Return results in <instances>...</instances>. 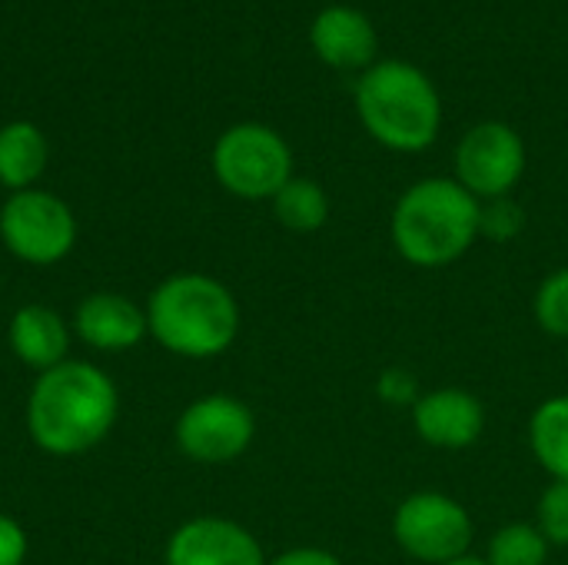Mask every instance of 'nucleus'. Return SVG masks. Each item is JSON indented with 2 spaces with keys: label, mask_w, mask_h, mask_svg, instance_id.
Listing matches in <instances>:
<instances>
[{
  "label": "nucleus",
  "mask_w": 568,
  "mask_h": 565,
  "mask_svg": "<svg viewBox=\"0 0 568 565\" xmlns=\"http://www.w3.org/2000/svg\"><path fill=\"white\" fill-rule=\"evenodd\" d=\"M526 173V143L503 120H483L463 133L453 153V180L479 203L513 196Z\"/></svg>",
  "instance_id": "6e6552de"
},
{
  "label": "nucleus",
  "mask_w": 568,
  "mask_h": 565,
  "mask_svg": "<svg viewBox=\"0 0 568 565\" xmlns=\"http://www.w3.org/2000/svg\"><path fill=\"white\" fill-rule=\"evenodd\" d=\"M10 350L20 363L47 373L60 363H67L70 350V330L60 313L50 306L30 303L20 306L10 320Z\"/></svg>",
  "instance_id": "4468645a"
},
{
  "label": "nucleus",
  "mask_w": 568,
  "mask_h": 565,
  "mask_svg": "<svg viewBox=\"0 0 568 565\" xmlns=\"http://www.w3.org/2000/svg\"><path fill=\"white\" fill-rule=\"evenodd\" d=\"M0 240L17 260L53 266L77 243V216L53 193L20 190L0 210Z\"/></svg>",
  "instance_id": "0eeeda50"
},
{
  "label": "nucleus",
  "mask_w": 568,
  "mask_h": 565,
  "mask_svg": "<svg viewBox=\"0 0 568 565\" xmlns=\"http://www.w3.org/2000/svg\"><path fill=\"white\" fill-rule=\"evenodd\" d=\"M483 203L453 176H426L406 186L389 216L396 253L419 270L463 260L479 240Z\"/></svg>",
  "instance_id": "f03ea898"
},
{
  "label": "nucleus",
  "mask_w": 568,
  "mask_h": 565,
  "mask_svg": "<svg viewBox=\"0 0 568 565\" xmlns=\"http://www.w3.org/2000/svg\"><path fill=\"white\" fill-rule=\"evenodd\" d=\"M529 450L552 483H568V393L549 396L532 410Z\"/></svg>",
  "instance_id": "2eb2a0df"
},
{
  "label": "nucleus",
  "mask_w": 568,
  "mask_h": 565,
  "mask_svg": "<svg viewBox=\"0 0 568 565\" xmlns=\"http://www.w3.org/2000/svg\"><path fill=\"white\" fill-rule=\"evenodd\" d=\"M120 413L113 380L83 360H67L33 383L27 403L30 440L60 460L90 453L106 440Z\"/></svg>",
  "instance_id": "f257e3e1"
},
{
  "label": "nucleus",
  "mask_w": 568,
  "mask_h": 565,
  "mask_svg": "<svg viewBox=\"0 0 568 565\" xmlns=\"http://www.w3.org/2000/svg\"><path fill=\"white\" fill-rule=\"evenodd\" d=\"M446 565H489V563H486L483 556H473V553H469V556H459V559H453V563H446Z\"/></svg>",
  "instance_id": "393cba45"
},
{
  "label": "nucleus",
  "mask_w": 568,
  "mask_h": 565,
  "mask_svg": "<svg viewBox=\"0 0 568 565\" xmlns=\"http://www.w3.org/2000/svg\"><path fill=\"white\" fill-rule=\"evenodd\" d=\"M526 230V210L513 196L486 200L479 213V236L493 243H509Z\"/></svg>",
  "instance_id": "aec40b11"
},
{
  "label": "nucleus",
  "mask_w": 568,
  "mask_h": 565,
  "mask_svg": "<svg viewBox=\"0 0 568 565\" xmlns=\"http://www.w3.org/2000/svg\"><path fill=\"white\" fill-rule=\"evenodd\" d=\"M266 565H346L336 553L329 549H320V546H296V549H286L280 553L276 559H270Z\"/></svg>",
  "instance_id": "b1692460"
},
{
  "label": "nucleus",
  "mask_w": 568,
  "mask_h": 565,
  "mask_svg": "<svg viewBox=\"0 0 568 565\" xmlns=\"http://www.w3.org/2000/svg\"><path fill=\"white\" fill-rule=\"evenodd\" d=\"M273 216L293 233H316L329 220V196L316 180L293 176L273 196Z\"/></svg>",
  "instance_id": "f3484780"
},
{
  "label": "nucleus",
  "mask_w": 568,
  "mask_h": 565,
  "mask_svg": "<svg viewBox=\"0 0 568 565\" xmlns=\"http://www.w3.org/2000/svg\"><path fill=\"white\" fill-rule=\"evenodd\" d=\"M47 167V140L33 123H7L0 130V183L13 193L30 190Z\"/></svg>",
  "instance_id": "dca6fc26"
},
{
  "label": "nucleus",
  "mask_w": 568,
  "mask_h": 565,
  "mask_svg": "<svg viewBox=\"0 0 568 565\" xmlns=\"http://www.w3.org/2000/svg\"><path fill=\"white\" fill-rule=\"evenodd\" d=\"M356 113L366 133L393 153H423L443 127L436 83L406 60H376L359 73Z\"/></svg>",
  "instance_id": "20e7f679"
},
{
  "label": "nucleus",
  "mask_w": 568,
  "mask_h": 565,
  "mask_svg": "<svg viewBox=\"0 0 568 565\" xmlns=\"http://www.w3.org/2000/svg\"><path fill=\"white\" fill-rule=\"evenodd\" d=\"M256 436L250 406L226 393L193 400L176 420V446L186 460L203 466H226L240 460Z\"/></svg>",
  "instance_id": "1a4fd4ad"
},
{
  "label": "nucleus",
  "mask_w": 568,
  "mask_h": 565,
  "mask_svg": "<svg viewBox=\"0 0 568 565\" xmlns=\"http://www.w3.org/2000/svg\"><path fill=\"white\" fill-rule=\"evenodd\" d=\"M536 529L549 546H568V483H549L536 503Z\"/></svg>",
  "instance_id": "412c9836"
},
{
  "label": "nucleus",
  "mask_w": 568,
  "mask_h": 565,
  "mask_svg": "<svg viewBox=\"0 0 568 565\" xmlns=\"http://www.w3.org/2000/svg\"><path fill=\"white\" fill-rule=\"evenodd\" d=\"M213 173L240 200H273L293 180V150L263 123H236L213 147Z\"/></svg>",
  "instance_id": "39448f33"
},
{
  "label": "nucleus",
  "mask_w": 568,
  "mask_h": 565,
  "mask_svg": "<svg viewBox=\"0 0 568 565\" xmlns=\"http://www.w3.org/2000/svg\"><path fill=\"white\" fill-rule=\"evenodd\" d=\"M473 536L476 526L469 509L436 490L406 496L393 513L396 546L423 565H446L459 556H469Z\"/></svg>",
  "instance_id": "423d86ee"
},
{
  "label": "nucleus",
  "mask_w": 568,
  "mask_h": 565,
  "mask_svg": "<svg viewBox=\"0 0 568 565\" xmlns=\"http://www.w3.org/2000/svg\"><path fill=\"white\" fill-rule=\"evenodd\" d=\"M532 316L542 333L568 340V266L552 270L532 296Z\"/></svg>",
  "instance_id": "6ab92c4d"
},
{
  "label": "nucleus",
  "mask_w": 568,
  "mask_h": 565,
  "mask_svg": "<svg viewBox=\"0 0 568 565\" xmlns=\"http://www.w3.org/2000/svg\"><path fill=\"white\" fill-rule=\"evenodd\" d=\"M376 393H379L383 403H389V406H409V410L419 400V386H416V380H413L409 370H386V373H379Z\"/></svg>",
  "instance_id": "4be33fe9"
},
{
  "label": "nucleus",
  "mask_w": 568,
  "mask_h": 565,
  "mask_svg": "<svg viewBox=\"0 0 568 565\" xmlns=\"http://www.w3.org/2000/svg\"><path fill=\"white\" fill-rule=\"evenodd\" d=\"M310 43L316 57L333 70H369L376 63V27L373 20L346 3L326 7L310 27Z\"/></svg>",
  "instance_id": "f8f14e48"
},
{
  "label": "nucleus",
  "mask_w": 568,
  "mask_h": 565,
  "mask_svg": "<svg viewBox=\"0 0 568 565\" xmlns=\"http://www.w3.org/2000/svg\"><path fill=\"white\" fill-rule=\"evenodd\" d=\"M413 430L433 450H469L486 433V406L463 386L429 390L413 403Z\"/></svg>",
  "instance_id": "9d476101"
},
{
  "label": "nucleus",
  "mask_w": 568,
  "mask_h": 565,
  "mask_svg": "<svg viewBox=\"0 0 568 565\" xmlns=\"http://www.w3.org/2000/svg\"><path fill=\"white\" fill-rule=\"evenodd\" d=\"M146 326L166 353L213 360L240 336V303L206 273H176L150 293Z\"/></svg>",
  "instance_id": "7ed1b4c3"
},
{
  "label": "nucleus",
  "mask_w": 568,
  "mask_h": 565,
  "mask_svg": "<svg viewBox=\"0 0 568 565\" xmlns=\"http://www.w3.org/2000/svg\"><path fill=\"white\" fill-rule=\"evenodd\" d=\"M260 539L223 516L183 523L166 543V565H266Z\"/></svg>",
  "instance_id": "9b49d317"
},
{
  "label": "nucleus",
  "mask_w": 568,
  "mask_h": 565,
  "mask_svg": "<svg viewBox=\"0 0 568 565\" xmlns=\"http://www.w3.org/2000/svg\"><path fill=\"white\" fill-rule=\"evenodd\" d=\"M73 326L87 346L103 353H123L150 333L146 310H140L120 293H90L77 306Z\"/></svg>",
  "instance_id": "ddd939ff"
},
{
  "label": "nucleus",
  "mask_w": 568,
  "mask_h": 565,
  "mask_svg": "<svg viewBox=\"0 0 568 565\" xmlns=\"http://www.w3.org/2000/svg\"><path fill=\"white\" fill-rule=\"evenodd\" d=\"M27 559V533L17 519L0 513V565H23Z\"/></svg>",
  "instance_id": "5701e85b"
},
{
  "label": "nucleus",
  "mask_w": 568,
  "mask_h": 565,
  "mask_svg": "<svg viewBox=\"0 0 568 565\" xmlns=\"http://www.w3.org/2000/svg\"><path fill=\"white\" fill-rule=\"evenodd\" d=\"M549 543L536 529V523H506L493 533L489 553L483 556L489 565H546Z\"/></svg>",
  "instance_id": "a211bd4d"
}]
</instances>
